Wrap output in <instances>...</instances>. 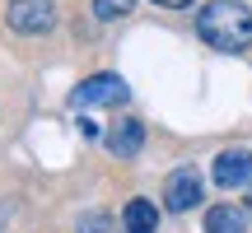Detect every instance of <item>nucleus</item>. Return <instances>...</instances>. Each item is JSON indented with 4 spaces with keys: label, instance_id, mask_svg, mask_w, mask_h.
I'll list each match as a JSON object with an SVG mask.
<instances>
[{
    "label": "nucleus",
    "instance_id": "9",
    "mask_svg": "<svg viewBox=\"0 0 252 233\" xmlns=\"http://www.w3.org/2000/svg\"><path fill=\"white\" fill-rule=\"evenodd\" d=\"M135 9V0H94V14L98 19H126Z\"/></svg>",
    "mask_w": 252,
    "mask_h": 233
},
{
    "label": "nucleus",
    "instance_id": "6",
    "mask_svg": "<svg viewBox=\"0 0 252 233\" xmlns=\"http://www.w3.org/2000/svg\"><path fill=\"white\" fill-rule=\"evenodd\" d=\"M140 145H145V126L135 121V116H126V121H117V126L108 131V149L117 154V159H135Z\"/></svg>",
    "mask_w": 252,
    "mask_h": 233
},
{
    "label": "nucleus",
    "instance_id": "3",
    "mask_svg": "<svg viewBox=\"0 0 252 233\" xmlns=\"http://www.w3.org/2000/svg\"><path fill=\"white\" fill-rule=\"evenodd\" d=\"M163 205H168L173 215H187L191 205H201V173L196 168H178L163 182Z\"/></svg>",
    "mask_w": 252,
    "mask_h": 233
},
{
    "label": "nucleus",
    "instance_id": "2",
    "mask_svg": "<svg viewBox=\"0 0 252 233\" xmlns=\"http://www.w3.org/2000/svg\"><path fill=\"white\" fill-rule=\"evenodd\" d=\"M5 19L14 33H47L56 24V0H9Z\"/></svg>",
    "mask_w": 252,
    "mask_h": 233
},
{
    "label": "nucleus",
    "instance_id": "1",
    "mask_svg": "<svg viewBox=\"0 0 252 233\" xmlns=\"http://www.w3.org/2000/svg\"><path fill=\"white\" fill-rule=\"evenodd\" d=\"M196 33L215 52H248L252 47V9L238 0H210L196 14Z\"/></svg>",
    "mask_w": 252,
    "mask_h": 233
},
{
    "label": "nucleus",
    "instance_id": "11",
    "mask_svg": "<svg viewBox=\"0 0 252 233\" xmlns=\"http://www.w3.org/2000/svg\"><path fill=\"white\" fill-rule=\"evenodd\" d=\"M154 5H163V9H187L191 0H154Z\"/></svg>",
    "mask_w": 252,
    "mask_h": 233
},
{
    "label": "nucleus",
    "instance_id": "12",
    "mask_svg": "<svg viewBox=\"0 0 252 233\" xmlns=\"http://www.w3.org/2000/svg\"><path fill=\"white\" fill-rule=\"evenodd\" d=\"M248 210H252V187H248Z\"/></svg>",
    "mask_w": 252,
    "mask_h": 233
},
{
    "label": "nucleus",
    "instance_id": "8",
    "mask_svg": "<svg viewBox=\"0 0 252 233\" xmlns=\"http://www.w3.org/2000/svg\"><path fill=\"white\" fill-rule=\"evenodd\" d=\"M122 229L126 233H159V210H154L150 201H131V205L122 210Z\"/></svg>",
    "mask_w": 252,
    "mask_h": 233
},
{
    "label": "nucleus",
    "instance_id": "5",
    "mask_svg": "<svg viewBox=\"0 0 252 233\" xmlns=\"http://www.w3.org/2000/svg\"><path fill=\"white\" fill-rule=\"evenodd\" d=\"M248 177H252V154L248 149H224L215 159V187L234 191V187H243Z\"/></svg>",
    "mask_w": 252,
    "mask_h": 233
},
{
    "label": "nucleus",
    "instance_id": "10",
    "mask_svg": "<svg viewBox=\"0 0 252 233\" xmlns=\"http://www.w3.org/2000/svg\"><path fill=\"white\" fill-rule=\"evenodd\" d=\"M80 233H117V219H112V215H84Z\"/></svg>",
    "mask_w": 252,
    "mask_h": 233
},
{
    "label": "nucleus",
    "instance_id": "4",
    "mask_svg": "<svg viewBox=\"0 0 252 233\" xmlns=\"http://www.w3.org/2000/svg\"><path fill=\"white\" fill-rule=\"evenodd\" d=\"M126 98V80L122 75H94L70 93V108H98V103H122Z\"/></svg>",
    "mask_w": 252,
    "mask_h": 233
},
{
    "label": "nucleus",
    "instance_id": "7",
    "mask_svg": "<svg viewBox=\"0 0 252 233\" xmlns=\"http://www.w3.org/2000/svg\"><path fill=\"white\" fill-rule=\"evenodd\" d=\"M206 233H248V215L238 205H210L206 210Z\"/></svg>",
    "mask_w": 252,
    "mask_h": 233
}]
</instances>
